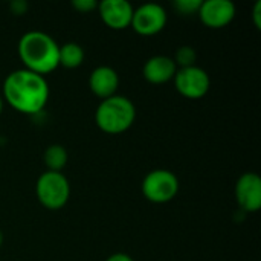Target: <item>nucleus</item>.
I'll list each match as a JSON object with an SVG mask.
<instances>
[{"label": "nucleus", "instance_id": "obj_19", "mask_svg": "<svg viewBox=\"0 0 261 261\" xmlns=\"http://www.w3.org/2000/svg\"><path fill=\"white\" fill-rule=\"evenodd\" d=\"M252 17H254V24L260 29L261 28V0H257L254 5V11H252Z\"/></svg>", "mask_w": 261, "mask_h": 261}, {"label": "nucleus", "instance_id": "obj_21", "mask_svg": "<svg viewBox=\"0 0 261 261\" xmlns=\"http://www.w3.org/2000/svg\"><path fill=\"white\" fill-rule=\"evenodd\" d=\"M3 102H5V101H3V98H2V95H0V113L3 112Z\"/></svg>", "mask_w": 261, "mask_h": 261}, {"label": "nucleus", "instance_id": "obj_14", "mask_svg": "<svg viewBox=\"0 0 261 261\" xmlns=\"http://www.w3.org/2000/svg\"><path fill=\"white\" fill-rule=\"evenodd\" d=\"M43 161L44 165L47 168V171H54V173H61L63 168L67 165L69 161V154L67 150L60 145V144H52L44 150L43 154Z\"/></svg>", "mask_w": 261, "mask_h": 261}, {"label": "nucleus", "instance_id": "obj_2", "mask_svg": "<svg viewBox=\"0 0 261 261\" xmlns=\"http://www.w3.org/2000/svg\"><path fill=\"white\" fill-rule=\"evenodd\" d=\"M17 52L23 63V69H28L41 76L60 67V44L54 40V37L43 31L24 32L18 40Z\"/></svg>", "mask_w": 261, "mask_h": 261}, {"label": "nucleus", "instance_id": "obj_5", "mask_svg": "<svg viewBox=\"0 0 261 261\" xmlns=\"http://www.w3.org/2000/svg\"><path fill=\"white\" fill-rule=\"evenodd\" d=\"M179 193L177 176L164 168L150 171L142 180V194L153 203H167Z\"/></svg>", "mask_w": 261, "mask_h": 261}, {"label": "nucleus", "instance_id": "obj_3", "mask_svg": "<svg viewBox=\"0 0 261 261\" xmlns=\"http://www.w3.org/2000/svg\"><path fill=\"white\" fill-rule=\"evenodd\" d=\"M136 119V107L127 96L113 95L102 99L95 112L98 128L107 135H121L127 132Z\"/></svg>", "mask_w": 261, "mask_h": 261}, {"label": "nucleus", "instance_id": "obj_12", "mask_svg": "<svg viewBox=\"0 0 261 261\" xmlns=\"http://www.w3.org/2000/svg\"><path fill=\"white\" fill-rule=\"evenodd\" d=\"M177 67L171 57L154 55L148 58L144 64L142 73L150 84H165L174 78Z\"/></svg>", "mask_w": 261, "mask_h": 261}, {"label": "nucleus", "instance_id": "obj_15", "mask_svg": "<svg viewBox=\"0 0 261 261\" xmlns=\"http://www.w3.org/2000/svg\"><path fill=\"white\" fill-rule=\"evenodd\" d=\"M173 61L176 64L177 69H184V67H191V66H196V61H197V52L194 47L191 46H180L174 57H173Z\"/></svg>", "mask_w": 261, "mask_h": 261}, {"label": "nucleus", "instance_id": "obj_16", "mask_svg": "<svg viewBox=\"0 0 261 261\" xmlns=\"http://www.w3.org/2000/svg\"><path fill=\"white\" fill-rule=\"evenodd\" d=\"M202 5V0H176L174 8L182 15H193L199 12V8Z\"/></svg>", "mask_w": 261, "mask_h": 261}, {"label": "nucleus", "instance_id": "obj_17", "mask_svg": "<svg viewBox=\"0 0 261 261\" xmlns=\"http://www.w3.org/2000/svg\"><path fill=\"white\" fill-rule=\"evenodd\" d=\"M72 6L78 12L87 14L90 11H96L98 9V2L96 0H72Z\"/></svg>", "mask_w": 261, "mask_h": 261}, {"label": "nucleus", "instance_id": "obj_20", "mask_svg": "<svg viewBox=\"0 0 261 261\" xmlns=\"http://www.w3.org/2000/svg\"><path fill=\"white\" fill-rule=\"evenodd\" d=\"M106 261H135L128 254H124V252H116V254H112Z\"/></svg>", "mask_w": 261, "mask_h": 261}, {"label": "nucleus", "instance_id": "obj_7", "mask_svg": "<svg viewBox=\"0 0 261 261\" xmlns=\"http://www.w3.org/2000/svg\"><path fill=\"white\" fill-rule=\"evenodd\" d=\"M167 11L159 3H144L133 9L132 24L133 31L144 37L159 34L167 26Z\"/></svg>", "mask_w": 261, "mask_h": 261}, {"label": "nucleus", "instance_id": "obj_6", "mask_svg": "<svg viewBox=\"0 0 261 261\" xmlns=\"http://www.w3.org/2000/svg\"><path fill=\"white\" fill-rule=\"evenodd\" d=\"M174 87L176 90L188 98V99H200L203 98L211 87V78L206 73L205 69L196 66L191 67H184V69H177L174 78Z\"/></svg>", "mask_w": 261, "mask_h": 261}, {"label": "nucleus", "instance_id": "obj_10", "mask_svg": "<svg viewBox=\"0 0 261 261\" xmlns=\"http://www.w3.org/2000/svg\"><path fill=\"white\" fill-rule=\"evenodd\" d=\"M236 200L246 213H257L261 208V177L257 173H245L236 184Z\"/></svg>", "mask_w": 261, "mask_h": 261}, {"label": "nucleus", "instance_id": "obj_18", "mask_svg": "<svg viewBox=\"0 0 261 261\" xmlns=\"http://www.w3.org/2000/svg\"><path fill=\"white\" fill-rule=\"evenodd\" d=\"M26 9H28V3L24 0H14V2H11V11H12V14L21 15V14L26 12Z\"/></svg>", "mask_w": 261, "mask_h": 261}, {"label": "nucleus", "instance_id": "obj_22", "mask_svg": "<svg viewBox=\"0 0 261 261\" xmlns=\"http://www.w3.org/2000/svg\"><path fill=\"white\" fill-rule=\"evenodd\" d=\"M3 240H5V237H3V232L0 231V248H2V245H3Z\"/></svg>", "mask_w": 261, "mask_h": 261}, {"label": "nucleus", "instance_id": "obj_1", "mask_svg": "<svg viewBox=\"0 0 261 261\" xmlns=\"http://www.w3.org/2000/svg\"><path fill=\"white\" fill-rule=\"evenodd\" d=\"M2 98L23 115H37L47 104L49 84L38 73L28 69H17L5 78Z\"/></svg>", "mask_w": 261, "mask_h": 261}, {"label": "nucleus", "instance_id": "obj_11", "mask_svg": "<svg viewBox=\"0 0 261 261\" xmlns=\"http://www.w3.org/2000/svg\"><path fill=\"white\" fill-rule=\"evenodd\" d=\"M89 87L101 101L116 95L119 87V75L110 66H98L89 76Z\"/></svg>", "mask_w": 261, "mask_h": 261}, {"label": "nucleus", "instance_id": "obj_8", "mask_svg": "<svg viewBox=\"0 0 261 261\" xmlns=\"http://www.w3.org/2000/svg\"><path fill=\"white\" fill-rule=\"evenodd\" d=\"M197 14L206 28L222 29L236 18L237 8L231 0H202Z\"/></svg>", "mask_w": 261, "mask_h": 261}, {"label": "nucleus", "instance_id": "obj_9", "mask_svg": "<svg viewBox=\"0 0 261 261\" xmlns=\"http://www.w3.org/2000/svg\"><path fill=\"white\" fill-rule=\"evenodd\" d=\"M133 6L127 0H102L98 2V14L102 23L115 31L130 28L133 17Z\"/></svg>", "mask_w": 261, "mask_h": 261}, {"label": "nucleus", "instance_id": "obj_13", "mask_svg": "<svg viewBox=\"0 0 261 261\" xmlns=\"http://www.w3.org/2000/svg\"><path fill=\"white\" fill-rule=\"evenodd\" d=\"M84 49L78 43H66L60 46L58 52V64L66 69H76L84 63Z\"/></svg>", "mask_w": 261, "mask_h": 261}, {"label": "nucleus", "instance_id": "obj_4", "mask_svg": "<svg viewBox=\"0 0 261 261\" xmlns=\"http://www.w3.org/2000/svg\"><path fill=\"white\" fill-rule=\"evenodd\" d=\"M37 200L50 211H58L66 206L70 197V184L63 173L44 171L35 182Z\"/></svg>", "mask_w": 261, "mask_h": 261}]
</instances>
